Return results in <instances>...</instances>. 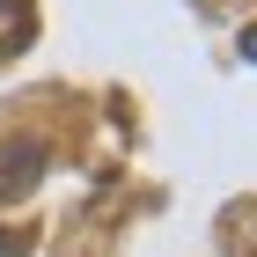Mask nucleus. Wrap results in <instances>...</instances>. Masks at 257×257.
<instances>
[{
    "instance_id": "nucleus-3",
    "label": "nucleus",
    "mask_w": 257,
    "mask_h": 257,
    "mask_svg": "<svg viewBox=\"0 0 257 257\" xmlns=\"http://www.w3.org/2000/svg\"><path fill=\"white\" fill-rule=\"evenodd\" d=\"M0 257H30V242H22V235H0Z\"/></svg>"
},
{
    "instance_id": "nucleus-1",
    "label": "nucleus",
    "mask_w": 257,
    "mask_h": 257,
    "mask_svg": "<svg viewBox=\"0 0 257 257\" xmlns=\"http://www.w3.org/2000/svg\"><path fill=\"white\" fill-rule=\"evenodd\" d=\"M44 162H52V147H44L37 133L8 140V147H0V206H15V198H30V191H37Z\"/></svg>"
},
{
    "instance_id": "nucleus-4",
    "label": "nucleus",
    "mask_w": 257,
    "mask_h": 257,
    "mask_svg": "<svg viewBox=\"0 0 257 257\" xmlns=\"http://www.w3.org/2000/svg\"><path fill=\"white\" fill-rule=\"evenodd\" d=\"M235 44H242V59H257V30H242V37H235Z\"/></svg>"
},
{
    "instance_id": "nucleus-2",
    "label": "nucleus",
    "mask_w": 257,
    "mask_h": 257,
    "mask_svg": "<svg viewBox=\"0 0 257 257\" xmlns=\"http://www.w3.org/2000/svg\"><path fill=\"white\" fill-rule=\"evenodd\" d=\"M30 37H37V15H30V0H0V59H15Z\"/></svg>"
}]
</instances>
